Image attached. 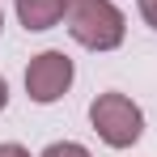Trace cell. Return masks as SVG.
<instances>
[{
  "mask_svg": "<svg viewBox=\"0 0 157 157\" xmlns=\"http://www.w3.org/2000/svg\"><path fill=\"white\" fill-rule=\"evenodd\" d=\"M0 30H4V13H0Z\"/></svg>",
  "mask_w": 157,
  "mask_h": 157,
  "instance_id": "obj_9",
  "label": "cell"
},
{
  "mask_svg": "<svg viewBox=\"0 0 157 157\" xmlns=\"http://www.w3.org/2000/svg\"><path fill=\"white\" fill-rule=\"evenodd\" d=\"M64 17H68V34L89 51H115L128 34L119 4H110V0H68Z\"/></svg>",
  "mask_w": 157,
  "mask_h": 157,
  "instance_id": "obj_1",
  "label": "cell"
},
{
  "mask_svg": "<svg viewBox=\"0 0 157 157\" xmlns=\"http://www.w3.org/2000/svg\"><path fill=\"white\" fill-rule=\"evenodd\" d=\"M0 157H30V149H21V144H0Z\"/></svg>",
  "mask_w": 157,
  "mask_h": 157,
  "instance_id": "obj_7",
  "label": "cell"
},
{
  "mask_svg": "<svg viewBox=\"0 0 157 157\" xmlns=\"http://www.w3.org/2000/svg\"><path fill=\"white\" fill-rule=\"evenodd\" d=\"M89 123L102 136V144L110 149H132L140 136H144V110L132 102L128 94L119 89H106L89 102Z\"/></svg>",
  "mask_w": 157,
  "mask_h": 157,
  "instance_id": "obj_2",
  "label": "cell"
},
{
  "mask_svg": "<svg viewBox=\"0 0 157 157\" xmlns=\"http://www.w3.org/2000/svg\"><path fill=\"white\" fill-rule=\"evenodd\" d=\"M9 106V85H4V77H0V110Z\"/></svg>",
  "mask_w": 157,
  "mask_h": 157,
  "instance_id": "obj_8",
  "label": "cell"
},
{
  "mask_svg": "<svg viewBox=\"0 0 157 157\" xmlns=\"http://www.w3.org/2000/svg\"><path fill=\"white\" fill-rule=\"evenodd\" d=\"M43 157H94V153L85 144H77V140H55V144L43 149Z\"/></svg>",
  "mask_w": 157,
  "mask_h": 157,
  "instance_id": "obj_5",
  "label": "cell"
},
{
  "mask_svg": "<svg viewBox=\"0 0 157 157\" xmlns=\"http://www.w3.org/2000/svg\"><path fill=\"white\" fill-rule=\"evenodd\" d=\"M72 77H77V68H72V59H68L64 51H38L34 59H30V68H26V94H30V102H38V106L59 102V98L68 94Z\"/></svg>",
  "mask_w": 157,
  "mask_h": 157,
  "instance_id": "obj_3",
  "label": "cell"
},
{
  "mask_svg": "<svg viewBox=\"0 0 157 157\" xmlns=\"http://www.w3.org/2000/svg\"><path fill=\"white\" fill-rule=\"evenodd\" d=\"M140 17H144V21L157 30V0H140Z\"/></svg>",
  "mask_w": 157,
  "mask_h": 157,
  "instance_id": "obj_6",
  "label": "cell"
},
{
  "mask_svg": "<svg viewBox=\"0 0 157 157\" xmlns=\"http://www.w3.org/2000/svg\"><path fill=\"white\" fill-rule=\"evenodd\" d=\"M68 0H17V21L26 30H51L64 17Z\"/></svg>",
  "mask_w": 157,
  "mask_h": 157,
  "instance_id": "obj_4",
  "label": "cell"
}]
</instances>
